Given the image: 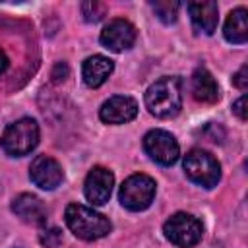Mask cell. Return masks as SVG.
I'll return each instance as SVG.
<instances>
[{
    "instance_id": "obj_15",
    "label": "cell",
    "mask_w": 248,
    "mask_h": 248,
    "mask_svg": "<svg viewBox=\"0 0 248 248\" xmlns=\"http://www.w3.org/2000/svg\"><path fill=\"white\" fill-rule=\"evenodd\" d=\"M12 211L25 223H33L39 225L45 221V207L41 203V200L33 194H19L14 202H12Z\"/></svg>"
},
{
    "instance_id": "obj_6",
    "label": "cell",
    "mask_w": 248,
    "mask_h": 248,
    "mask_svg": "<svg viewBox=\"0 0 248 248\" xmlns=\"http://www.w3.org/2000/svg\"><path fill=\"white\" fill-rule=\"evenodd\" d=\"M118 198L126 209L143 211L155 198V180L147 174H132L122 182Z\"/></svg>"
},
{
    "instance_id": "obj_4",
    "label": "cell",
    "mask_w": 248,
    "mask_h": 248,
    "mask_svg": "<svg viewBox=\"0 0 248 248\" xmlns=\"http://www.w3.org/2000/svg\"><path fill=\"white\" fill-rule=\"evenodd\" d=\"M184 172L194 184L213 188L221 178V165L211 153L203 149H192L184 157Z\"/></svg>"
},
{
    "instance_id": "obj_10",
    "label": "cell",
    "mask_w": 248,
    "mask_h": 248,
    "mask_svg": "<svg viewBox=\"0 0 248 248\" xmlns=\"http://www.w3.org/2000/svg\"><path fill=\"white\" fill-rule=\"evenodd\" d=\"M112 186H114L112 172L105 167H93L85 178L83 194H85L87 202H91L93 205H103L108 202Z\"/></svg>"
},
{
    "instance_id": "obj_16",
    "label": "cell",
    "mask_w": 248,
    "mask_h": 248,
    "mask_svg": "<svg viewBox=\"0 0 248 248\" xmlns=\"http://www.w3.org/2000/svg\"><path fill=\"white\" fill-rule=\"evenodd\" d=\"M225 39L234 45H242L248 39V12L246 8H236L229 14L225 21Z\"/></svg>"
},
{
    "instance_id": "obj_12",
    "label": "cell",
    "mask_w": 248,
    "mask_h": 248,
    "mask_svg": "<svg viewBox=\"0 0 248 248\" xmlns=\"http://www.w3.org/2000/svg\"><path fill=\"white\" fill-rule=\"evenodd\" d=\"M188 12L194 27L205 35H213L219 23V8L217 2L202 0V2H188Z\"/></svg>"
},
{
    "instance_id": "obj_9",
    "label": "cell",
    "mask_w": 248,
    "mask_h": 248,
    "mask_svg": "<svg viewBox=\"0 0 248 248\" xmlns=\"http://www.w3.org/2000/svg\"><path fill=\"white\" fill-rule=\"evenodd\" d=\"M136 41V27L128 19H112L101 31V43L112 52L128 50Z\"/></svg>"
},
{
    "instance_id": "obj_21",
    "label": "cell",
    "mask_w": 248,
    "mask_h": 248,
    "mask_svg": "<svg viewBox=\"0 0 248 248\" xmlns=\"http://www.w3.org/2000/svg\"><path fill=\"white\" fill-rule=\"evenodd\" d=\"M232 112H234L240 120H246V116H248V114H246V95H242V97L232 105Z\"/></svg>"
},
{
    "instance_id": "obj_20",
    "label": "cell",
    "mask_w": 248,
    "mask_h": 248,
    "mask_svg": "<svg viewBox=\"0 0 248 248\" xmlns=\"http://www.w3.org/2000/svg\"><path fill=\"white\" fill-rule=\"evenodd\" d=\"M246 72H248V68H246V66H242V68H240V70H238V72L232 76V83H234L238 89H242V91L248 87V78H246Z\"/></svg>"
},
{
    "instance_id": "obj_19",
    "label": "cell",
    "mask_w": 248,
    "mask_h": 248,
    "mask_svg": "<svg viewBox=\"0 0 248 248\" xmlns=\"http://www.w3.org/2000/svg\"><path fill=\"white\" fill-rule=\"evenodd\" d=\"M41 244L46 246V248H56L60 242H62V232L58 229H46L41 232Z\"/></svg>"
},
{
    "instance_id": "obj_3",
    "label": "cell",
    "mask_w": 248,
    "mask_h": 248,
    "mask_svg": "<svg viewBox=\"0 0 248 248\" xmlns=\"http://www.w3.org/2000/svg\"><path fill=\"white\" fill-rule=\"evenodd\" d=\"M39 143V124L33 118H19L12 122L0 140L2 149L12 157H23L31 153Z\"/></svg>"
},
{
    "instance_id": "obj_1",
    "label": "cell",
    "mask_w": 248,
    "mask_h": 248,
    "mask_svg": "<svg viewBox=\"0 0 248 248\" xmlns=\"http://www.w3.org/2000/svg\"><path fill=\"white\" fill-rule=\"evenodd\" d=\"M145 107L157 118H172L182 108V81L176 76H165L145 91Z\"/></svg>"
},
{
    "instance_id": "obj_2",
    "label": "cell",
    "mask_w": 248,
    "mask_h": 248,
    "mask_svg": "<svg viewBox=\"0 0 248 248\" xmlns=\"http://www.w3.org/2000/svg\"><path fill=\"white\" fill-rule=\"evenodd\" d=\"M64 219H66L68 229L78 238H81V240H97V238H103L112 229L110 221L105 215H101V213H97L91 207L81 205V203H70L66 207Z\"/></svg>"
},
{
    "instance_id": "obj_14",
    "label": "cell",
    "mask_w": 248,
    "mask_h": 248,
    "mask_svg": "<svg viewBox=\"0 0 248 248\" xmlns=\"http://www.w3.org/2000/svg\"><path fill=\"white\" fill-rule=\"evenodd\" d=\"M190 91L192 97L200 103H215L219 99V87L215 78L205 68H196L190 79Z\"/></svg>"
},
{
    "instance_id": "obj_8",
    "label": "cell",
    "mask_w": 248,
    "mask_h": 248,
    "mask_svg": "<svg viewBox=\"0 0 248 248\" xmlns=\"http://www.w3.org/2000/svg\"><path fill=\"white\" fill-rule=\"evenodd\" d=\"M29 178L43 190H54L64 180V172L56 159L48 155H37L29 167Z\"/></svg>"
},
{
    "instance_id": "obj_22",
    "label": "cell",
    "mask_w": 248,
    "mask_h": 248,
    "mask_svg": "<svg viewBox=\"0 0 248 248\" xmlns=\"http://www.w3.org/2000/svg\"><path fill=\"white\" fill-rule=\"evenodd\" d=\"M6 68H8V56H6V52L0 48V76L6 72Z\"/></svg>"
},
{
    "instance_id": "obj_17",
    "label": "cell",
    "mask_w": 248,
    "mask_h": 248,
    "mask_svg": "<svg viewBox=\"0 0 248 248\" xmlns=\"http://www.w3.org/2000/svg\"><path fill=\"white\" fill-rule=\"evenodd\" d=\"M151 8H153L155 16L163 23H174L180 4L178 2H170V0H157V2H151Z\"/></svg>"
},
{
    "instance_id": "obj_11",
    "label": "cell",
    "mask_w": 248,
    "mask_h": 248,
    "mask_svg": "<svg viewBox=\"0 0 248 248\" xmlns=\"http://www.w3.org/2000/svg\"><path fill=\"white\" fill-rule=\"evenodd\" d=\"M138 114V103L128 95H116L107 99L99 108V118L105 124H124Z\"/></svg>"
},
{
    "instance_id": "obj_5",
    "label": "cell",
    "mask_w": 248,
    "mask_h": 248,
    "mask_svg": "<svg viewBox=\"0 0 248 248\" xmlns=\"http://www.w3.org/2000/svg\"><path fill=\"white\" fill-rule=\"evenodd\" d=\"M163 232L165 236L180 248H192L202 240L203 234V225L190 213L178 211L174 215H170L165 225H163Z\"/></svg>"
},
{
    "instance_id": "obj_18",
    "label": "cell",
    "mask_w": 248,
    "mask_h": 248,
    "mask_svg": "<svg viewBox=\"0 0 248 248\" xmlns=\"http://www.w3.org/2000/svg\"><path fill=\"white\" fill-rule=\"evenodd\" d=\"M81 14H83V19L89 21V23H97L105 17L107 14V4L103 2H83L81 4Z\"/></svg>"
},
{
    "instance_id": "obj_7",
    "label": "cell",
    "mask_w": 248,
    "mask_h": 248,
    "mask_svg": "<svg viewBox=\"0 0 248 248\" xmlns=\"http://www.w3.org/2000/svg\"><path fill=\"white\" fill-rule=\"evenodd\" d=\"M143 151L159 165H172L180 155L178 141L167 130H151L143 138Z\"/></svg>"
},
{
    "instance_id": "obj_13",
    "label": "cell",
    "mask_w": 248,
    "mask_h": 248,
    "mask_svg": "<svg viewBox=\"0 0 248 248\" xmlns=\"http://www.w3.org/2000/svg\"><path fill=\"white\" fill-rule=\"evenodd\" d=\"M112 70H114V62L110 58H107L103 54H93L83 62L81 76L89 87H99L108 79Z\"/></svg>"
}]
</instances>
